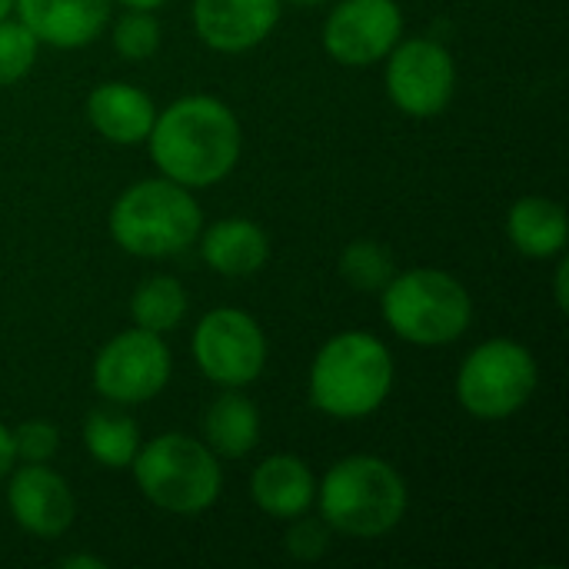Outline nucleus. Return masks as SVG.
I'll return each instance as SVG.
<instances>
[{"label": "nucleus", "mask_w": 569, "mask_h": 569, "mask_svg": "<svg viewBox=\"0 0 569 569\" xmlns=\"http://www.w3.org/2000/svg\"><path fill=\"white\" fill-rule=\"evenodd\" d=\"M567 273L569 263L563 260V253H560V267H557V307L560 310H567Z\"/></svg>", "instance_id": "c85d7f7f"}, {"label": "nucleus", "mask_w": 569, "mask_h": 569, "mask_svg": "<svg viewBox=\"0 0 569 569\" xmlns=\"http://www.w3.org/2000/svg\"><path fill=\"white\" fill-rule=\"evenodd\" d=\"M57 567H60V569H77V567L103 569L107 563H103V560H97V557H87V553H80V557H63V560H60Z\"/></svg>", "instance_id": "cd10ccee"}, {"label": "nucleus", "mask_w": 569, "mask_h": 569, "mask_svg": "<svg viewBox=\"0 0 569 569\" xmlns=\"http://www.w3.org/2000/svg\"><path fill=\"white\" fill-rule=\"evenodd\" d=\"M130 317L140 330L170 333L187 317V290L173 277H150L130 297Z\"/></svg>", "instance_id": "412c9836"}, {"label": "nucleus", "mask_w": 569, "mask_h": 569, "mask_svg": "<svg viewBox=\"0 0 569 569\" xmlns=\"http://www.w3.org/2000/svg\"><path fill=\"white\" fill-rule=\"evenodd\" d=\"M37 47V37L20 20H0V87H10L30 73Z\"/></svg>", "instance_id": "5701e85b"}, {"label": "nucleus", "mask_w": 569, "mask_h": 569, "mask_svg": "<svg viewBox=\"0 0 569 569\" xmlns=\"http://www.w3.org/2000/svg\"><path fill=\"white\" fill-rule=\"evenodd\" d=\"M383 320L390 330L417 347H443L467 333L473 300L467 287L447 270L417 267L393 273L383 287Z\"/></svg>", "instance_id": "423d86ee"}, {"label": "nucleus", "mask_w": 569, "mask_h": 569, "mask_svg": "<svg viewBox=\"0 0 569 569\" xmlns=\"http://www.w3.org/2000/svg\"><path fill=\"white\" fill-rule=\"evenodd\" d=\"M203 437H207V447L217 453V460L247 457L260 440V413L253 400H247L237 390H227L223 397H217L203 417Z\"/></svg>", "instance_id": "6ab92c4d"}, {"label": "nucleus", "mask_w": 569, "mask_h": 569, "mask_svg": "<svg viewBox=\"0 0 569 569\" xmlns=\"http://www.w3.org/2000/svg\"><path fill=\"white\" fill-rule=\"evenodd\" d=\"M393 390V357L373 333L347 330L330 337L310 367V400L337 420H363Z\"/></svg>", "instance_id": "f03ea898"}, {"label": "nucleus", "mask_w": 569, "mask_h": 569, "mask_svg": "<svg viewBox=\"0 0 569 569\" xmlns=\"http://www.w3.org/2000/svg\"><path fill=\"white\" fill-rule=\"evenodd\" d=\"M567 210L547 197H523L507 213L510 243L533 260H550L567 250Z\"/></svg>", "instance_id": "a211bd4d"}, {"label": "nucleus", "mask_w": 569, "mask_h": 569, "mask_svg": "<svg viewBox=\"0 0 569 569\" xmlns=\"http://www.w3.org/2000/svg\"><path fill=\"white\" fill-rule=\"evenodd\" d=\"M403 33L397 0H343L323 23V47L343 67L380 63Z\"/></svg>", "instance_id": "9b49d317"}, {"label": "nucleus", "mask_w": 569, "mask_h": 569, "mask_svg": "<svg viewBox=\"0 0 569 569\" xmlns=\"http://www.w3.org/2000/svg\"><path fill=\"white\" fill-rule=\"evenodd\" d=\"M540 380L533 353L517 340H487L457 373V400L477 420H507L527 407Z\"/></svg>", "instance_id": "0eeeda50"}, {"label": "nucleus", "mask_w": 569, "mask_h": 569, "mask_svg": "<svg viewBox=\"0 0 569 569\" xmlns=\"http://www.w3.org/2000/svg\"><path fill=\"white\" fill-rule=\"evenodd\" d=\"M13 457L23 460V463H50L60 450V433L53 423L47 420H27L20 423L13 433Z\"/></svg>", "instance_id": "393cba45"}, {"label": "nucleus", "mask_w": 569, "mask_h": 569, "mask_svg": "<svg viewBox=\"0 0 569 569\" xmlns=\"http://www.w3.org/2000/svg\"><path fill=\"white\" fill-rule=\"evenodd\" d=\"M10 10H13V0H0V20H7Z\"/></svg>", "instance_id": "7c9ffc66"}, {"label": "nucleus", "mask_w": 569, "mask_h": 569, "mask_svg": "<svg viewBox=\"0 0 569 569\" xmlns=\"http://www.w3.org/2000/svg\"><path fill=\"white\" fill-rule=\"evenodd\" d=\"M193 360L210 383L223 390H240L263 373L267 337L250 313L220 307L197 323Z\"/></svg>", "instance_id": "6e6552de"}, {"label": "nucleus", "mask_w": 569, "mask_h": 569, "mask_svg": "<svg viewBox=\"0 0 569 569\" xmlns=\"http://www.w3.org/2000/svg\"><path fill=\"white\" fill-rule=\"evenodd\" d=\"M110 3L113 0H13V10L37 43L77 50L103 33Z\"/></svg>", "instance_id": "4468645a"}, {"label": "nucleus", "mask_w": 569, "mask_h": 569, "mask_svg": "<svg viewBox=\"0 0 569 569\" xmlns=\"http://www.w3.org/2000/svg\"><path fill=\"white\" fill-rule=\"evenodd\" d=\"M157 170L180 187H213L240 160V123L217 97H180L147 133Z\"/></svg>", "instance_id": "f257e3e1"}, {"label": "nucleus", "mask_w": 569, "mask_h": 569, "mask_svg": "<svg viewBox=\"0 0 569 569\" xmlns=\"http://www.w3.org/2000/svg\"><path fill=\"white\" fill-rule=\"evenodd\" d=\"M153 117H157L153 100L140 87L123 83V80H107V83L93 87L87 97L90 127L103 140L120 143V147L143 143L153 127Z\"/></svg>", "instance_id": "2eb2a0df"}, {"label": "nucleus", "mask_w": 569, "mask_h": 569, "mask_svg": "<svg viewBox=\"0 0 569 569\" xmlns=\"http://www.w3.org/2000/svg\"><path fill=\"white\" fill-rule=\"evenodd\" d=\"M320 517L330 530L377 540L390 533L407 513V483L380 457H347L333 463L317 487Z\"/></svg>", "instance_id": "7ed1b4c3"}, {"label": "nucleus", "mask_w": 569, "mask_h": 569, "mask_svg": "<svg viewBox=\"0 0 569 569\" xmlns=\"http://www.w3.org/2000/svg\"><path fill=\"white\" fill-rule=\"evenodd\" d=\"M200 227L203 213L190 197V187L167 177L127 187L110 207V237L130 257H173L197 240Z\"/></svg>", "instance_id": "20e7f679"}, {"label": "nucleus", "mask_w": 569, "mask_h": 569, "mask_svg": "<svg viewBox=\"0 0 569 569\" xmlns=\"http://www.w3.org/2000/svg\"><path fill=\"white\" fill-rule=\"evenodd\" d=\"M330 550V527L323 523V517H293V527L287 533V553L293 560H320L323 553Z\"/></svg>", "instance_id": "a878e982"}, {"label": "nucleus", "mask_w": 569, "mask_h": 569, "mask_svg": "<svg viewBox=\"0 0 569 569\" xmlns=\"http://www.w3.org/2000/svg\"><path fill=\"white\" fill-rule=\"evenodd\" d=\"M200 257L220 277H253L270 257V240L253 220L227 217L203 233Z\"/></svg>", "instance_id": "f3484780"}, {"label": "nucleus", "mask_w": 569, "mask_h": 569, "mask_svg": "<svg viewBox=\"0 0 569 569\" xmlns=\"http://www.w3.org/2000/svg\"><path fill=\"white\" fill-rule=\"evenodd\" d=\"M160 47V23L150 10H127L113 27V50L123 60H147Z\"/></svg>", "instance_id": "b1692460"}, {"label": "nucleus", "mask_w": 569, "mask_h": 569, "mask_svg": "<svg viewBox=\"0 0 569 569\" xmlns=\"http://www.w3.org/2000/svg\"><path fill=\"white\" fill-rule=\"evenodd\" d=\"M117 3H123L127 10H157L167 0H117Z\"/></svg>", "instance_id": "c756f323"}, {"label": "nucleus", "mask_w": 569, "mask_h": 569, "mask_svg": "<svg viewBox=\"0 0 569 569\" xmlns=\"http://www.w3.org/2000/svg\"><path fill=\"white\" fill-rule=\"evenodd\" d=\"M83 447L100 467L127 470L140 450V430L120 410H93L83 420Z\"/></svg>", "instance_id": "aec40b11"}, {"label": "nucleus", "mask_w": 569, "mask_h": 569, "mask_svg": "<svg viewBox=\"0 0 569 569\" xmlns=\"http://www.w3.org/2000/svg\"><path fill=\"white\" fill-rule=\"evenodd\" d=\"M397 273L393 257L383 243L377 240H357L343 250L340 257V277L353 287V290H383L390 283V277Z\"/></svg>", "instance_id": "4be33fe9"}, {"label": "nucleus", "mask_w": 569, "mask_h": 569, "mask_svg": "<svg viewBox=\"0 0 569 569\" xmlns=\"http://www.w3.org/2000/svg\"><path fill=\"white\" fill-rule=\"evenodd\" d=\"M250 497L253 503L273 517V520H293L300 513H307L313 507L317 497V483L310 467L293 457V453H277L267 457L253 477H250Z\"/></svg>", "instance_id": "dca6fc26"}, {"label": "nucleus", "mask_w": 569, "mask_h": 569, "mask_svg": "<svg viewBox=\"0 0 569 569\" xmlns=\"http://www.w3.org/2000/svg\"><path fill=\"white\" fill-rule=\"evenodd\" d=\"M457 90V63L450 50L427 37L397 40L387 53V93L407 117H437Z\"/></svg>", "instance_id": "9d476101"}, {"label": "nucleus", "mask_w": 569, "mask_h": 569, "mask_svg": "<svg viewBox=\"0 0 569 569\" xmlns=\"http://www.w3.org/2000/svg\"><path fill=\"white\" fill-rule=\"evenodd\" d=\"M17 463V457H13V440H10V430L0 423V483L10 477V467Z\"/></svg>", "instance_id": "bb28decb"}, {"label": "nucleus", "mask_w": 569, "mask_h": 569, "mask_svg": "<svg viewBox=\"0 0 569 569\" xmlns=\"http://www.w3.org/2000/svg\"><path fill=\"white\" fill-rule=\"evenodd\" d=\"M170 350L160 333L150 330H123L93 360V387L103 400L117 407L147 403L170 383Z\"/></svg>", "instance_id": "1a4fd4ad"}, {"label": "nucleus", "mask_w": 569, "mask_h": 569, "mask_svg": "<svg viewBox=\"0 0 569 569\" xmlns=\"http://www.w3.org/2000/svg\"><path fill=\"white\" fill-rule=\"evenodd\" d=\"M290 3H300V7H317V3H323V0H290Z\"/></svg>", "instance_id": "2f4dec72"}, {"label": "nucleus", "mask_w": 569, "mask_h": 569, "mask_svg": "<svg viewBox=\"0 0 569 569\" xmlns=\"http://www.w3.org/2000/svg\"><path fill=\"white\" fill-rule=\"evenodd\" d=\"M130 470L143 497L177 517H197L210 510L223 487L217 453L187 433H163L150 443H140Z\"/></svg>", "instance_id": "39448f33"}, {"label": "nucleus", "mask_w": 569, "mask_h": 569, "mask_svg": "<svg viewBox=\"0 0 569 569\" xmlns=\"http://www.w3.org/2000/svg\"><path fill=\"white\" fill-rule=\"evenodd\" d=\"M7 507L20 530L53 540L70 530L77 503L60 473H53L47 463H23L7 487Z\"/></svg>", "instance_id": "f8f14e48"}, {"label": "nucleus", "mask_w": 569, "mask_h": 569, "mask_svg": "<svg viewBox=\"0 0 569 569\" xmlns=\"http://www.w3.org/2000/svg\"><path fill=\"white\" fill-rule=\"evenodd\" d=\"M280 20V0H193L197 37L220 53L263 43Z\"/></svg>", "instance_id": "ddd939ff"}]
</instances>
